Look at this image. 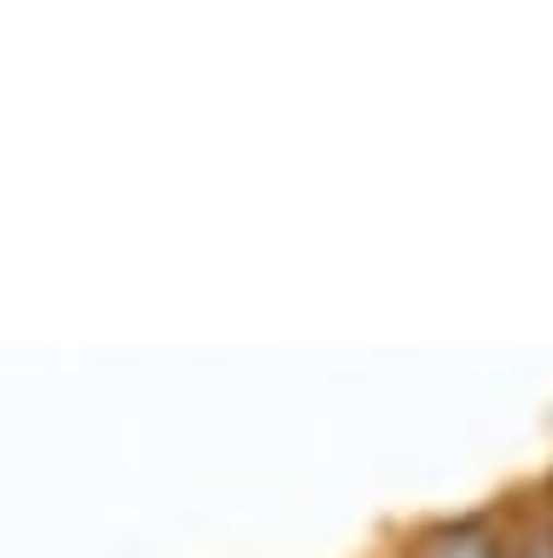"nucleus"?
<instances>
[{
	"mask_svg": "<svg viewBox=\"0 0 553 558\" xmlns=\"http://www.w3.org/2000/svg\"><path fill=\"white\" fill-rule=\"evenodd\" d=\"M431 558H501V553L490 547L483 530H448V535L431 541Z\"/></svg>",
	"mask_w": 553,
	"mask_h": 558,
	"instance_id": "f257e3e1",
	"label": "nucleus"
},
{
	"mask_svg": "<svg viewBox=\"0 0 553 558\" xmlns=\"http://www.w3.org/2000/svg\"><path fill=\"white\" fill-rule=\"evenodd\" d=\"M530 558H553V541H548V553H542V547H536V553H530Z\"/></svg>",
	"mask_w": 553,
	"mask_h": 558,
	"instance_id": "f03ea898",
	"label": "nucleus"
}]
</instances>
